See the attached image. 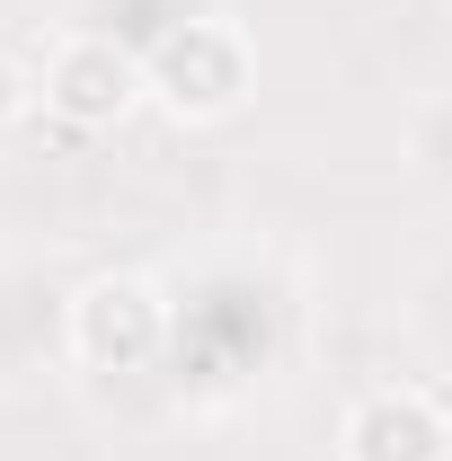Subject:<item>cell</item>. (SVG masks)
<instances>
[{
    "label": "cell",
    "instance_id": "cell-3",
    "mask_svg": "<svg viewBox=\"0 0 452 461\" xmlns=\"http://www.w3.org/2000/svg\"><path fill=\"white\" fill-rule=\"evenodd\" d=\"M62 355L80 373H160L169 364V285L160 276H133L107 267L62 302Z\"/></svg>",
    "mask_w": 452,
    "mask_h": 461
},
{
    "label": "cell",
    "instance_id": "cell-5",
    "mask_svg": "<svg viewBox=\"0 0 452 461\" xmlns=\"http://www.w3.org/2000/svg\"><path fill=\"white\" fill-rule=\"evenodd\" d=\"M338 461H452V408L417 382H373L338 417Z\"/></svg>",
    "mask_w": 452,
    "mask_h": 461
},
{
    "label": "cell",
    "instance_id": "cell-1",
    "mask_svg": "<svg viewBox=\"0 0 452 461\" xmlns=\"http://www.w3.org/2000/svg\"><path fill=\"white\" fill-rule=\"evenodd\" d=\"M284 338H293V293L249 258H213L169 285V373L204 400L276 373Z\"/></svg>",
    "mask_w": 452,
    "mask_h": 461
},
{
    "label": "cell",
    "instance_id": "cell-6",
    "mask_svg": "<svg viewBox=\"0 0 452 461\" xmlns=\"http://www.w3.org/2000/svg\"><path fill=\"white\" fill-rule=\"evenodd\" d=\"M399 160H408L417 186L452 195V80L417 89V107H408V124H399Z\"/></svg>",
    "mask_w": 452,
    "mask_h": 461
},
{
    "label": "cell",
    "instance_id": "cell-2",
    "mask_svg": "<svg viewBox=\"0 0 452 461\" xmlns=\"http://www.w3.org/2000/svg\"><path fill=\"white\" fill-rule=\"evenodd\" d=\"M142 89L177 124H231L258 98V45L231 9H186L142 45Z\"/></svg>",
    "mask_w": 452,
    "mask_h": 461
},
{
    "label": "cell",
    "instance_id": "cell-7",
    "mask_svg": "<svg viewBox=\"0 0 452 461\" xmlns=\"http://www.w3.org/2000/svg\"><path fill=\"white\" fill-rule=\"evenodd\" d=\"M27 107H36V71H27V62L0 45V133H9V124H18Z\"/></svg>",
    "mask_w": 452,
    "mask_h": 461
},
{
    "label": "cell",
    "instance_id": "cell-4",
    "mask_svg": "<svg viewBox=\"0 0 452 461\" xmlns=\"http://www.w3.org/2000/svg\"><path fill=\"white\" fill-rule=\"evenodd\" d=\"M36 98L71 124V133H107L142 107V45L115 36V27H62L45 62H36Z\"/></svg>",
    "mask_w": 452,
    "mask_h": 461
}]
</instances>
